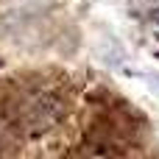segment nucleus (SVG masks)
I'll list each match as a JSON object with an SVG mask.
<instances>
[{"label": "nucleus", "instance_id": "1", "mask_svg": "<svg viewBox=\"0 0 159 159\" xmlns=\"http://www.w3.org/2000/svg\"><path fill=\"white\" fill-rule=\"evenodd\" d=\"M6 120L22 137H39L64 117V92L50 81H28L6 95Z\"/></svg>", "mask_w": 159, "mask_h": 159}, {"label": "nucleus", "instance_id": "2", "mask_svg": "<svg viewBox=\"0 0 159 159\" xmlns=\"http://www.w3.org/2000/svg\"><path fill=\"white\" fill-rule=\"evenodd\" d=\"M134 6L143 14H157L159 11V0H134Z\"/></svg>", "mask_w": 159, "mask_h": 159}]
</instances>
